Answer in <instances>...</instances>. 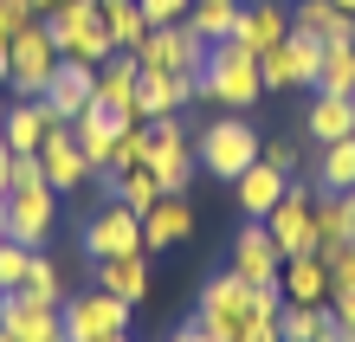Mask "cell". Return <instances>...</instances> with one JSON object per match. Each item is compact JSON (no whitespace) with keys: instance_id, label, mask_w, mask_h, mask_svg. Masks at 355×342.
Listing matches in <instances>:
<instances>
[{"instance_id":"cell-35","label":"cell","mask_w":355,"mask_h":342,"mask_svg":"<svg viewBox=\"0 0 355 342\" xmlns=\"http://www.w3.org/2000/svg\"><path fill=\"white\" fill-rule=\"evenodd\" d=\"M278 310H284L278 284H252V291H245V316H252V323H278Z\"/></svg>"},{"instance_id":"cell-33","label":"cell","mask_w":355,"mask_h":342,"mask_svg":"<svg viewBox=\"0 0 355 342\" xmlns=\"http://www.w3.org/2000/svg\"><path fill=\"white\" fill-rule=\"evenodd\" d=\"M26 271H33V246L0 239V297H7V291H26Z\"/></svg>"},{"instance_id":"cell-21","label":"cell","mask_w":355,"mask_h":342,"mask_svg":"<svg viewBox=\"0 0 355 342\" xmlns=\"http://www.w3.org/2000/svg\"><path fill=\"white\" fill-rule=\"evenodd\" d=\"M284 187H291V175H284V168H271V162L259 155V162H252V168H245V175L233 181V194H239V207L252 213V220H265V213L284 200Z\"/></svg>"},{"instance_id":"cell-24","label":"cell","mask_w":355,"mask_h":342,"mask_svg":"<svg viewBox=\"0 0 355 342\" xmlns=\"http://www.w3.org/2000/svg\"><path fill=\"white\" fill-rule=\"evenodd\" d=\"M149 252H130V259H103L97 265V284L110 291V297H123V304H142V297H149Z\"/></svg>"},{"instance_id":"cell-26","label":"cell","mask_w":355,"mask_h":342,"mask_svg":"<svg viewBox=\"0 0 355 342\" xmlns=\"http://www.w3.org/2000/svg\"><path fill=\"white\" fill-rule=\"evenodd\" d=\"M310 207H317V252H336L355 239V200L349 194H317Z\"/></svg>"},{"instance_id":"cell-44","label":"cell","mask_w":355,"mask_h":342,"mask_svg":"<svg viewBox=\"0 0 355 342\" xmlns=\"http://www.w3.org/2000/svg\"><path fill=\"white\" fill-rule=\"evenodd\" d=\"M168 342H214V336H207L200 323H187V330H181V336H168Z\"/></svg>"},{"instance_id":"cell-28","label":"cell","mask_w":355,"mask_h":342,"mask_svg":"<svg viewBox=\"0 0 355 342\" xmlns=\"http://www.w3.org/2000/svg\"><path fill=\"white\" fill-rule=\"evenodd\" d=\"M239 7H245V0H194V7H187V26H194L207 46H220V39H233Z\"/></svg>"},{"instance_id":"cell-29","label":"cell","mask_w":355,"mask_h":342,"mask_svg":"<svg viewBox=\"0 0 355 342\" xmlns=\"http://www.w3.org/2000/svg\"><path fill=\"white\" fill-rule=\"evenodd\" d=\"M317 187H323V194H355V136H343V142H323Z\"/></svg>"},{"instance_id":"cell-45","label":"cell","mask_w":355,"mask_h":342,"mask_svg":"<svg viewBox=\"0 0 355 342\" xmlns=\"http://www.w3.org/2000/svg\"><path fill=\"white\" fill-rule=\"evenodd\" d=\"M0 84H7V39H0Z\"/></svg>"},{"instance_id":"cell-36","label":"cell","mask_w":355,"mask_h":342,"mask_svg":"<svg viewBox=\"0 0 355 342\" xmlns=\"http://www.w3.org/2000/svg\"><path fill=\"white\" fill-rule=\"evenodd\" d=\"M323 259H329V297H336V291H355V239L336 246V252H323Z\"/></svg>"},{"instance_id":"cell-47","label":"cell","mask_w":355,"mask_h":342,"mask_svg":"<svg viewBox=\"0 0 355 342\" xmlns=\"http://www.w3.org/2000/svg\"><path fill=\"white\" fill-rule=\"evenodd\" d=\"M336 7H343V13H355V0H336Z\"/></svg>"},{"instance_id":"cell-14","label":"cell","mask_w":355,"mask_h":342,"mask_svg":"<svg viewBox=\"0 0 355 342\" xmlns=\"http://www.w3.org/2000/svg\"><path fill=\"white\" fill-rule=\"evenodd\" d=\"M130 110H116V103H91L85 117L71 123V136H78V148H85V162H91V175H103L110 168V155H116V142H123V130H130Z\"/></svg>"},{"instance_id":"cell-22","label":"cell","mask_w":355,"mask_h":342,"mask_svg":"<svg viewBox=\"0 0 355 342\" xmlns=\"http://www.w3.org/2000/svg\"><path fill=\"white\" fill-rule=\"evenodd\" d=\"M304 136L310 142H343V136H355V97L317 91V103H310V117H304Z\"/></svg>"},{"instance_id":"cell-38","label":"cell","mask_w":355,"mask_h":342,"mask_svg":"<svg viewBox=\"0 0 355 342\" xmlns=\"http://www.w3.org/2000/svg\"><path fill=\"white\" fill-rule=\"evenodd\" d=\"M142 7V19H149V26H175V19H187V7H194V0H136Z\"/></svg>"},{"instance_id":"cell-32","label":"cell","mask_w":355,"mask_h":342,"mask_svg":"<svg viewBox=\"0 0 355 342\" xmlns=\"http://www.w3.org/2000/svg\"><path fill=\"white\" fill-rule=\"evenodd\" d=\"M142 162H149V123H130L123 142H116V155H110V168H103V181L130 175V168H142Z\"/></svg>"},{"instance_id":"cell-16","label":"cell","mask_w":355,"mask_h":342,"mask_svg":"<svg viewBox=\"0 0 355 342\" xmlns=\"http://www.w3.org/2000/svg\"><path fill=\"white\" fill-rule=\"evenodd\" d=\"M39 162H46V187H52V194H71V187L91 181V162H85V148H78L71 123H52V130H46Z\"/></svg>"},{"instance_id":"cell-13","label":"cell","mask_w":355,"mask_h":342,"mask_svg":"<svg viewBox=\"0 0 355 342\" xmlns=\"http://www.w3.org/2000/svg\"><path fill=\"white\" fill-rule=\"evenodd\" d=\"M39 103H46L52 123H78L97 103V65H85V58H65V65L52 71V84L39 91Z\"/></svg>"},{"instance_id":"cell-25","label":"cell","mask_w":355,"mask_h":342,"mask_svg":"<svg viewBox=\"0 0 355 342\" xmlns=\"http://www.w3.org/2000/svg\"><path fill=\"white\" fill-rule=\"evenodd\" d=\"M291 26H297V33H317L323 46H336V39H355V13H343L336 0H304V7L291 13Z\"/></svg>"},{"instance_id":"cell-39","label":"cell","mask_w":355,"mask_h":342,"mask_svg":"<svg viewBox=\"0 0 355 342\" xmlns=\"http://www.w3.org/2000/svg\"><path fill=\"white\" fill-rule=\"evenodd\" d=\"M33 181H46V162L39 155H13V187H33Z\"/></svg>"},{"instance_id":"cell-19","label":"cell","mask_w":355,"mask_h":342,"mask_svg":"<svg viewBox=\"0 0 355 342\" xmlns=\"http://www.w3.org/2000/svg\"><path fill=\"white\" fill-rule=\"evenodd\" d=\"M278 291H284V304H329V259H323V252H297V259H284Z\"/></svg>"},{"instance_id":"cell-37","label":"cell","mask_w":355,"mask_h":342,"mask_svg":"<svg viewBox=\"0 0 355 342\" xmlns=\"http://www.w3.org/2000/svg\"><path fill=\"white\" fill-rule=\"evenodd\" d=\"M39 19V7L33 0H0V39H13V33H26Z\"/></svg>"},{"instance_id":"cell-8","label":"cell","mask_w":355,"mask_h":342,"mask_svg":"<svg viewBox=\"0 0 355 342\" xmlns=\"http://www.w3.org/2000/svg\"><path fill=\"white\" fill-rule=\"evenodd\" d=\"M200 58H207V39L187 26V19H175V26H149V39L136 46V65L142 71H200Z\"/></svg>"},{"instance_id":"cell-31","label":"cell","mask_w":355,"mask_h":342,"mask_svg":"<svg viewBox=\"0 0 355 342\" xmlns=\"http://www.w3.org/2000/svg\"><path fill=\"white\" fill-rule=\"evenodd\" d=\"M317 91H329V97H355V39H336V46L323 52Z\"/></svg>"},{"instance_id":"cell-6","label":"cell","mask_w":355,"mask_h":342,"mask_svg":"<svg viewBox=\"0 0 355 342\" xmlns=\"http://www.w3.org/2000/svg\"><path fill=\"white\" fill-rule=\"evenodd\" d=\"M323 39L317 33H297L291 26V39H278L265 58H259V71H265V91H291V84H310L317 91V71H323Z\"/></svg>"},{"instance_id":"cell-3","label":"cell","mask_w":355,"mask_h":342,"mask_svg":"<svg viewBox=\"0 0 355 342\" xmlns=\"http://www.w3.org/2000/svg\"><path fill=\"white\" fill-rule=\"evenodd\" d=\"M259 155H265V142L252 136L245 117H214L200 130V142H194V162L207 168V175H220V181H239Z\"/></svg>"},{"instance_id":"cell-12","label":"cell","mask_w":355,"mask_h":342,"mask_svg":"<svg viewBox=\"0 0 355 342\" xmlns=\"http://www.w3.org/2000/svg\"><path fill=\"white\" fill-rule=\"evenodd\" d=\"M245 277L239 271H226V277H214V284L200 291V310H194V323L214 336V342H239V330H245Z\"/></svg>"},{"instance_id":"cell-11","label":"cell","mask_w":355,"mask_h":342,"mask_svg":"<svg viewBox=\"0 0 355 342\" xmlns=\"http://www.w3.org/2000/svg\"><path fill=\"white\" fill-rule=\"evenodd\" d=\"M52 220H58V194L46 181H33V187H7V239L19 246H46L52 239Z\"/></svg>"},{"instance_id":"cell-1","label":"cell","mask_w":355,"mask_h":342,"mask_svg":"<svg viewBox=\"0 0 355 342\" xmlns=\"http://www.w3.org/2000/svg\"><path fill=\"white\" fill-rule=\"evenodd\" d=\"M200 97L220 103V110H252L265 97V71H259V52H245L239 39H220V46H207L200 58Z\"/></svg>"},{"instance_id":"cell-40","label":"cell","mask_w":355,"mask_h":342,"mask_svg":"<svg viewBox=\"0 0 355 342\" xmlns=\"http://www.w3.org/2000/svg\"><path fill=\"white\" fill-rule=\"evenodd\" d=\"M329 310H336L343 336H355V291H336V297H329Z\"/></svg>"},{"instance_id":"cell-49","label":"cell","mask_w":355,"mask_h":342,"mask_svg":"<svg viewBox=\"0 0 355 342\" xmlns=\"http://www.w3.org/2000/svg\"><path fill=\"white\" fill-rule=\"evenodd\" d=\"M0 342H13V336H7V330H0Z\"/></svg>"},{"instance_id":"cell-7","label":"cell","mask_w":355,"mask_h":342,"mask_svg":"<svg viewBox=\"0 0 355 342\" xmlns=\"http://www.w3.org/2000/svg\"><path fill=\"white\" fill-rule=\"evenodd\" d=\"M149 175L162 181V194H187V181H194V142H187V130H181V117H162V123H149Z\"/></svg>"},{"instance_id":"cell-5","label":"cell","mask_w":355,"mask_h":342,"mask_svg":"<svg viewBox=\"0 0 355 342\" xmlns=\"http://www.w3.org/2000/svg\"><path fill=\"white\" fill-rule=\"evenodd\" d=\"M130 310L136 304H123V297L110 291H78L65 297V342H103V336H130Z\"/></svg>"},{"instance_id":"cell-23","label":"cell","mask_w":355,"mask_h":342,"mask_svg":"<svg viewBox=\"0 0 355 342\" xmlns=\"http://www.w3.org/2000/svg\"><path fill=\"white\" fill-rule=\"evenodd\" d=\"M46 130H52V117H46V103H39V97H19L13 110H7V123H0V136L13 142V155H39Z\"/></svg>"},{"instance_id":"cell-9","label":"cell","mask_w":355,"mask_h":342,"mask_svg":"<svg viewBox=\"0 0 355 342\" xmlns=\"http://www.w3.org/2000/svg\"><path fill=\"white\" fill-rule=\"evenodd\" d=\"M85 252H91V265L142 252V213H136V207H123V200L97 207L91 220H85Z\"/></svg>"},{"instance_id":"cell-48","label":"cell","mask_w":355,"mask_h":342,"mask_svg":"<svg viewBox=\"0 0 355 342\" xmlns=\"http://www.w3.org/2000/svg\"><path fill=\"white\" fill-rule=\"evenodd\" d=\"M103 342H130V336H103Z\"/></svg>"},{"instance_id":"cell-46","label":"cell","mask_w":355,"mask_h":342,"mask_svg":"<svg viewBox=\"0 0 355 342\" xmlns=\"http://www.w3.org/2000/svg\"><path fill=\"white\" fill-rule=\"evenodd\" d=\"M0 239H7V194H0Z\"/></svg>"},{"instance_id":"cell-20","label":"cell","mask_w":355,"mask_h":342,"mask_svg":"<svg viewBox=\"0 0 355 342\" xmlns=\"http://www.w3.org/2000/svg\"><path fill=\"white\" fill-rule=\"evenodd\" d=\"M187 232H194V207H187V194H162L149 213H142V252L181 246Z\"/></svg>"},{"instance_id":"cell-43","label":"cell","mask_w":355,"mask_h":342,"mask_svg":"<svg viewBox=\"0 0 355 342\" xmlns=\"http://www.w3.org/2000/svg\"><path fill=\"white\" fill-rule=\"evenodd\" d=\"M7 187H13V142L0 136V194H7Z\"/></svg>"},{"instance_id":"cell-15","label":"cell","mask_w":355,"mask_h":342,"mask_svg":"<svg viewBox=\"0 0 355 342\" xmlns=\"http://www.w3.org/2000/svg\"><path fill=\"white\" fill-rule=\"evenodd\" d=\"M265 226H271V239H278L284 259H297V252H317V207H310L304 187H284V200L265 213Z\"/></svg>"},{"instance_id":"cell-42","label":"cell","mask_w":355,"mask_h":342,"mask_svg":"<svg viewBox=\"0 0 355 342\" xmlns=\"http://www.w3.org/2000/svg\"><path fill=\"white\" fill-rule=\"evenodd\" d=\"M239 342H284V336H278V323H252V316H245V330H239Z\"/></svg>"},{"instance_id":"cell-2","label":"cell","mask_w":355,"mask_h":342,"mask_svg":"<svg viewBox=\"0 0 355 342\" xmlns=\"http://www.w3.org/2000/svg\"><path fill=\"white\" fill-rule=\"evenodd\" d=\"M46 19V33L58 39V52L65 58H85V65H103V58L116 52L110 26H103V0H65V7L39 13Z\"/></svg>"},{"instance_id":"cell-34","label":"cell","mask_w":355,"mask_h":342,"mask_svg":"<svg viewBox=\"0 0 355 342\" xmlns=\"http://www.w3.org/2000/svg\"><path fill=\"white\" fill-rule=\"evenodd\" d=\"M26 291L46 297V304H65V277H58V265L46 259V246L33 252V271H26Z\"/></svg>"},{"instance_id":"cell-30","label":"cell","mask_w":355,"mask_h":342,"mask_svg":"<svg viewBox=\"0 0 355 342\" xmlns=\"http://www.w3.org/2000/svg\"><path fill=\"white\" fill-rule=\"evenodd\" d=\"M103 26H110L116 52H136L142 39H149V19H142V7H136V0H103Z\"/></svg>"},{"instance_id":"cell-18","label":"cell","mask_w":355,"mask_h":342,"mask_svg":"<svg viewBox=\"0 0 355 342\" xmlns=\"http://www.w3.org/2000/svg\"><path fill=\"white\" fill-rule=\"evenodd\" d=\"M233 39L245 52H271L278 39H291V7H278V0H252V7H239V26H233Z\"/></svg>"},{"instance_id":"cell-4","label":"cell","mask_w":355,"mask_h":342,"mask_svg":"<svg viewBox=\"0 0 355 342\" xmlns=\"http://www.w3.org/2000/svg\"><path fill=\"white\" fill-rule=\"evenodd\" d=\"M58 65H65V52H58V39L46 33V19H33L26 33L7 39V91L13 97H39Z\"/></svg>"},{"instance_id":"cell-27","label":"cell","mask_w":355,"mask_h":342,"mask_svg":"<svg viewBox=\"0 0 355 342\" xmlns=\"http://www.w3.org/2000/svg\"><path fill=\"white\" fill-rule=\"evenodd\" d=\"M136 52H110V58H103V65H97V103H116V110H130V103H136ZM136 117V110H130Z\"/></svg>"},{"instance_id":"cell-50","label":"cell","mask_w":355,"mask_h":342,"mask_svg":"<svg viewBox=\"0 0 355 342\" xmlns=\"http://www.w3.org/2000/svg\"><path fill=\"white\" fill-rule=\"evenodd\" d=\"M349 200H355V194H349Z\"/></svg>"},{"instance_id":"cell-17","label":"cell","mask_w":355,"mask_h":342,"mask_svg":"<svg viewBox=\"0 0 355 342\" xmlns=\"http://www.w3.org/2000/svg\"><path fill=\"white\" fill-rule=\"evenodd\" d=\"M233 271L245 277V284H278L284 252H278V239H271V226H265V220H252V226L233 239Z\"/></svg>"},{"instance_id":"cell-10","label":"cell","mask_w":355,"mask_h":342,"mask_svg":"<svg viewBox=\"0 0 355 342\" xmlns=\"http://www.w3.org/2000/svg\"><path fill=\"white\" fill-rule=\"evenodd\" d=\"M0 330L13 342H65V304H46L33 291H7L0 297Z\"/></svg>"},{"instance_id":"cell-41","label":"cell","mask_w":355,"mask_h":342,"mask_svg":"<svg viewBox=\"0 0 355 342\" xmlns=\"http://www.w3.org/2000/svg\"><path fill=\"white\" fill-rule=\"evenodd\" d=\"M265 162H271V168H284V175H291V168H297V142H265Z\"/></svg>"}]
</instances>
